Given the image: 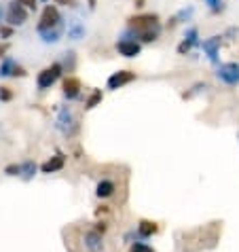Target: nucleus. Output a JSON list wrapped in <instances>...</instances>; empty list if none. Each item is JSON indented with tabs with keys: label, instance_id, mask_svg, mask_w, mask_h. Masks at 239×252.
<instances>
[{
	"label": "nucleus",
	"instance_id": "obj_1",
	"mask_svg": "<svg viewBox=\"0 0 239 252\" xmlns=\"http://www.w3.org/2000/svg\"><path fill=\"white\" fill-rule=\"evenodd\" d=\"M129 30H133L136 38L144 40V43H152L161 34V24L157 15H138L129 19Z\"/></svg>",
	"mask_w": 239,
	"mask_h": 252
},
{
	"label": "nucleus",
	"instance_id": "obj_2",
	"mask_svg": "<svg viewBox=\"0 0 239 252\" xmlns=\"http://www.w3.org/2000/svg\"><path fill=\"white\" fill-rule=\"evenodd\" d=\"M58 127L61 129V134H64V136H74L76 129H79V125H76L74 117H72V113H70L68 106H64V108L60 110V115H58Z\"/></svg>",
	"mask_w": 239,
	"mask_h": 252
},
{
	"label": "nucleus",
	"instance_id": "obj_3",
	"mask_svg": "<svg viewBox=\"0 0 239 252\" xmlns=\"http://www.w3.org/2000/svg\"><path fill=\"white\" fill-rule=\"evenodd\" d=\"M61 26V15L55 6H45L43 11V17H40V24H38V32L40 30H51V28H60Z\"/></svg>",
	"mask_w": 239,
	"mask_h": 252
},
{
	"label": "nucleus",
	"instance_id": "obj_4",
	"mask_svg": "<svg viewBox=\"0 0 239 252\" xmlns=\"http://www.w3.org/2000/svg\"><path fill=\"white\" fill-rule=\"evenodd\" d=\"M216 74H218V79L224 81L227 85H239V64H235V62L220 64Z\"/></svg>",
	"mask_w": 239,
	"mask_h": 252
},
{
	"label": "nucleus",
	"instance_id": "obj_5",
	"mask_svg": "<svg viewBox=\"0 0 239 252\" xmlns=\"http://www.w3.org/2000/svg\"><path fill=\"white\" fill-rule=\"evenodd\" d=\"M60 74H61V64H51L38 74V87L40 89H49L55 81L60 79Z\"/></svg>",
	"mask_w": 239,
	"mask_h": 252
},
{
	"label": "nucleus",
	"instance_id": "obj_6",
	"mask_svg": "<svg viewBox=\"0 0 239 252\" xmlns=\"http://www.w3.org/2000/svg\"><path fill=\"white\" fill-rule=\"evenodd\" d=\"M83 248L87 252H104V235L95 233L93 229H89L83 233Z\"/></svg>",
	"mask_w": 239,
	"mask_h": 252
},
{
	"label": "nucleus",
	"instance_id": "obj_7",
	"mask_svg": "<svg viewBox=\"0 0 239 252\" xmlns=\"http://www.w3.org/2000/svg\"><path fill=\"white\" fill-rule=\"evenodd\" d=\"M6 19H9L11 26H24V24H26L28 13H26L24 4L19 2V0H15V2L9 4V15H6Z\"/></svg>",
	"mask_w": 239,
	"mask_h": 252
},
{
	"label": "nucleus",
	"instance_id": "obj_8",
	"mask_svg": "<svg viewBox=\"0 0 239 252\" xmlns=\"http://www.w3.org/2000/svg\"><path fill=\"white\" fill-rule=\"evenodd\" d=\"M133 79H136V74H133L131 70H119V72H115L108 79V89H119V87L127 85V83H131Z\"/></svg>",
	"mask_w": 239,
	"mask_h": 252
},
{
	"label": "nucleus",
	"instance_id": "obj_9",
	"mask_svg": "<svg viewBox=\"0 0 239 252\" xmlns=\"http://www.w3.org/2000/svg\"><path fill=\"white\" fill-rule=\"evenodd\" d=\"M140 43L138 40H131V38H123V40H119L117 43V51L125 55V58H136V55L140 53Z\"/></svg>",
	"mask_w": 239,
	"mask_h": 252
},
{
	"label": "nucleus",
	"instance_id": "obj_10",
	"mask_svg": "<svg viewBox=\"0 0 239 252\" xmlns=\"http://www.w3.org/2000/svg\"><path fill=\"white\" fill-rule=\"evenodd\" d=\"M138 240H149V237H152V235H157L159 233V225L154 220H146V219H142L138 222Z\"/></svg>",
	"mask_w": 239,
	"mask_h": 252
},
{
	"label": "nucleus",
	"instance_id": "obj_11",
	"mask_svg": "<svg viewBox=\"0 0 239 252\" xmlns=\"http://www.w3.org/2000/svg\"><path fill=\"white\" fill-rule=\"evenodd\" d=\"M195 45H199V32H197V28H188L184 40H182V43L178 45V53L184 55V53L191 51Z\"/></svg>",
	"mask_w": 239,
	"mask_h": 252
},
{
	"label": "nucleus",
	"instance_id": "obj_12",
	"mask_svg": "<svg viewBox=\"0 0 239 252\" xmlns=\"http://www.w3.org/2000/svg\"><path fill=\"white\" fill-rule=\"evenodd\" d=\"M220 43H222V36H214V38L203 40V43H201L203 51L208 53V58H209L212 64H218V49H220Z\"/></svg>",
	"mask_w": 239,
	"mask_h": 252
},
{
	"label": "nucleus",
	"instance_id": "obj_13",
	"mask_svg": "<svg viewBox=\"0 0 239 252\" xmlns=\"http://www.w3.org/2000/svg\"><path fill=\"white\" fill-rule=\"evenodd\" d=\"M64 165H66V157L61 155V153H58L55 157L47 159L45 163L40 165V172H43V174H53V172H60Z\"/></svg>",
	"mask_w": 239,
	"mask_h": 252
},
{
	"label": "nucleus",
	"instance_id": "obj_14",
	"mask_svg": "<svg viewBox=\"0 0 239 252\" xmlns=\"http://www.w3.org/2000/svg\"><path fill=\"white\" fill-rule=\"evenodd\" d=\"M0 76H26V70L17 66L13 60H4L0 66Z\"/></svg>",
	"mask_w": 239,
	"mask_h": 252
},
{
	"label": "nucleus",
	"instance_id": "obj_15",
	"mask_svg": "<svg viewBox=\"0 0 239 252\" xmlns=\"http://www.w3.org/2000/svg\"><path fill=\"white\" fill-rule=\"evenodd\" d=\"M81 94V81L74 79V76H68L64 81V95L68 100H74V97H79Z\"/></svg>",
	"mask_w": 239,
	"mask_h": 252
},
{
	"label": "nucleus",
	"instance_id": "obj_16",
	"mask_svg": "<svg viewBox=\"0 0 239 252\" xmlns=\"http://www.w3.org/2000/svg\"><path fill=\"white\" fill-rule=\"evenodd\" d=\"M115 191H117V185L112 183V180H100V183H97V187H95V195H97L100 199L112 197V195H115Z\"/></svg>",
	"mask_w": 239,
	"mask_h": 252
},
{
	"label": "nucleus",
	"instance_id": "obj_17",
	"mask_svg": "<svg viewBox=\"0 0 239 252\" xmlns=\"http://www.w3.org/2000/svg\"><path fill=\"white\" fill-rule=\"evenodd\" d=\"M38 165L34 163V161H26V163H22V178L24 180H32L34 174H36Z\"/></svg>",
	"mask_w": 239,
	"mask_h": 252
},
{
	"label": "nucleus",
	"instance_id": "obj_18",
	"mask_svg": "<svg viewBox=\"0 0 239 252\" xmlns=\"http://www.w3.org/2000/svg\"><path fill=\"white\" fill-rule=\"evenodd\" d=\"M61 30L60 28H51V30H40V36H43L45 43H58L60 40Z\"/></svg>",
	"mask_w": 239,
	"mask_h": 252
},
{
	"label": "nucleus",
	"instance_id": "obj_19",
	"mask_svg": "<svg viewBox=\"0 0 239 252\" xmlns=\"http://www.w3.org/2000/svg\"><path fill=\"white\" fill-rule=\"evenodd\" d=\"M83 34H85V28H83L79 22H72V24H70L68 26V38H81L83 36Z\"/></svg>",
	"mask_w": 239,
	"mask_h": 252
},
{
	"label": "nucleus",
	"instance_id": "obj_20",
	"mask_svg": "<svg viewBox=\"0 0 239 252\" xmlns=\"http://www.w3.org/2000/svg\"><path fill=\"white\" fill-rule=\"evenodd\" d=\"M191 15H193V6H188V9H182V11L178 13V15H176V17H172V22H170V28H174L176 24L180 22V19H188Z\"/></svg>",
	"mask_w": 239,
	"mask_h": 252
},
{
	"label": "nucleus",
	"instance_id": "obj_21",
	"mask_svg": "<svg viewBox=\"0 0 239 252\" xmlns=\"http://www.w3.org/2000/svg\"><path fill=\"white\" fill-rule=\"evenodd\" d=\"M131 252H154V248L149 246L146 242H133L131 244Z\"/></svg>",
	"mask_w": 239,
	"mask_h": 252
},
{
	"label": "nucleus",
	"instance_id": "obj_22",
	"mask_svg": "<svg viewBox=\"0 0 239 252\" xmlns=\"http://www.w3.org/2000/svg\"><path fill=\"white\" fill-rule=\"evenodd\" d=\"M100 100H102V92H100V89H95V92H93V95H91L89 100H87L85 108H93V106H95V104L100 102Z\"/></svg>",
	"mask_w": 239,
	"mask_h": 252
},
{
	"label": "nucleus",
	"instance_id": "obj_23",
	"mask_svg": "<svg viewBox=\"0 0 239 252\" xmlns=\"http://www.w3.org/2000/svg\"><path fill=\"white\" fill-rule=\"evenodd\" d=\"M4 174H9V176H22V165H17V163L6 165L4 167Z\"/></svg>",
	"mask_w": 239,
	"mask_h": 252
},
{
	"label": "nucleus",
	"instance_id": "obj_24",
	"mask_svg": "<svg viewBox=\"0 0 239 252\" xmlns=\"http://www.w3.org/2000/svg\"><path fill=\"white\" fill-rule=\"evenodd\" d=\"M93 231H95V233H100V235H104V233L108 231V225H106L104 220H97L95 225H93Z\"/></svg>",
	"mask_w": 239,
	"mask_h": 252
},
{
	"label": "nucleus",
	"instance_id": "obj_25",
	"mask_svg": "<svg viewBox=\"0 0 239 252\" xmlns=\"http://www.w3.org/2000/svg\"><path fill=\"white\" fill-rule=\"evenodd\" d=\"M208 4H209V9L212 11H222V0H208Z\"/></svg>",
	"mask_w": 239,
	"mask_h": 252
},
{
	"label": "nucleus",
	"instance_id": "obj_26",
	"mask_svg": "<svg viewBox=\"0 0 239 252\" xmlns=\"http://www.w3.org/2000/svg\"><path fill=\"white\" fill-rule=\"evenodd\" d=\"M13 94L9 92V87H0V100H11Z\"/></svg>",
	"mask_w": 239,
	"mask_h": 252
},
{
	"label": "nucleus",
	"instance_id": "obj_27",
	"mask_svg": "<svg viewBox=\"0 0 239 252\" xmlns=\"http://www.w3.org/2000/svg\"><path fill=\"white\" fill-rule=\"evenodd\" d=\"M22 4H26L28 9H36V0H19Z\"/></svg>",
	"mask_w": 239,
	"mask_h": 252
},
{
	"label": "nucleus",
	"instance_id": "obj_28",
	"mask_svg": "<svg viewBox=\"0 0 239 252\" xmlns=\"http://www.w3.org/2000/svg\"><path fill=\"white\" fill-rule=\"evenodd\" d=\"M58 4H66V6H74V2L76 0H55Z\"/></svg>",
	"mask_w": 239,
	"mask_h": 252
},
{
	"label": "nucleus",
	"instance_id": "obj_29",
	"mask_svg": "<svg viewBox=\"0 0 239 252\" xmlns=\"http://www.w3.org/2000/svg\"><path fill=\"white\" fill-rule=\"evenodd\" d=\"M11 28H2V30H0V34H2V36H11Z\"/></svg>",
	"mask_w": 239,
	"mask_h": 252
},
{
	"label": "nucleus",
	"instance_id": "obj_30",
	"mask_svg": "<svg viewBox=\"0 0 239 252\" xmlns=\"http://www.w3.org/2000/svg\"><path fill=\"white\" fill-rule=\"evenodd\" d=\"M4 51H6V47H0V55H2Z\"/></svg>",
	"mask_w": 239,
	"mask_h": 252
},
{
	"label": "nucleus",
	"instance_id": "obj_31",
	"mask_svg": "<svg viewBox=\"0 0 239 252\" xmlns=\"http://www.w3.org/2000/svg\"><path fill=\"white\" fill-rule=\"evenodd\" d=\"M136 2H138V6H142V4H144V0H136Z\"/></svg>",
	"mask_w": 239,
	"mask_h": 252
},
{
	"label": "nucleus",
	"instance_id": "obj_32",
	"mask_svg": "<svg viewBox=\"0 0 239 252\" xmlns=\"http://www.w3.org/2000/svg\"><path fill=\"white\" fill-rule=\"evenodd\" d=\"M2 15H4V13H2V6H0V19H2Z\"/></svg>",
	"mask_w": 239,
	"mask_h": 252
}]
</instances>
